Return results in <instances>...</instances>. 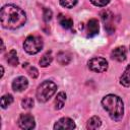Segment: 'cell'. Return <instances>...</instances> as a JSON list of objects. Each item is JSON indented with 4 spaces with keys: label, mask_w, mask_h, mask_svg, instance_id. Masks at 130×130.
Returning <instances> with one entry per match:
<instances>
[{
    "label": "cell",
    "mask_w": 130,
    "mask_h": 130,
    "mask_svg": "<svg viewBox=\"0 0 130 130\" xmlns=\"http://www.w3.org/2000/svg\"><path fill=\"white\" fill-rule=\"evenodd\" d=\"M77 3V0H60V4L65 8H72Z\"/></svg>",
    "instance_id": "cell-22"
},
{
    "label": "cell",
    "mask_w": 130,
    "mask_h": 130,
    "mask_svg": "<svg viewBox=\"0 0 130 130\" xmlns=\"http://www.w3.org/2000/svg\"><path fill=\"white\" fill-rule=\"evenodd\" d=\"M43 40L39 36H28L23 42V49L26 53L34 55L43 49Z\"/></svg>",
    "instance_id": "cell-4"
},
{
    "label": "cell",
    "mask_w": 130,
    "mask_h": 130,
    "mask_svg": "<svg viewBox=\"0 0 130 130\" xmlns=\"http://www.w3.org/2000/svg\"><path fill=\"white\" fill-rule=\"evenodd\" d=\"M100 29V25H99V21L95 18H91L88 20L87 24H86V34L87 37H93L99 32Z\"/></svg>",
    "instance_id": "cell-9"
},
{
    "label": "cell",
    "mask_w": 130,
    "mask_h": 130,
    "mask_svg": "<svg viewBox=\"0 0 130 130\" xmlns=\"http://www.w3.org/2000/svg\"><path fill=\"white\" fill-rule=\"evenodd\" d=\"M6 61L11 66H16L18 64V58H17V54H16L15 50H10L9 51V53L6 56Z\"/></svg>",
    "instance_id": "cell-16"
},
{
    "label": "cell",
    "mask_w": 130,
    "mask_h": 130,
    "mask_svg": "<svg viewBox=\"0 0 130 130\" xmlns=\"http://www.w3.org/2000/svg\"><path fill=\"white\" fill-rule=\"evenodd\" d=\"M13 102V96L11 94H4L2 98H1V107L3 109H6L8 106H10Z\"/></svg>",
    "instance_id": "cell-19"
},
{
    "label": "cell",
    "mask_w": 130,
    "mask_h": 130,
    "mask_svg": "<svg viewBox=\"0 0 130 130\" xmlns=\"http://www.w3.org/2000/svg\"><path fill=\"white\" fill-rule=\"evenodd\" d=\"M56 90H57V85L53 81L46 80L38 86L36 95L39 102L46 103L55 94Z\"/></svg>",
    "instance_id": "cell-3"
},
{
    "label": "cell",
    "mask_w": 130,
    "mask_h": 130,
    "mask_svg": "<svg viewBox=\"0 0 130 130\" xmlns=\"http://www.w3.org/2000/svg\"><path fill=\"white\" fill-rule=\"evenodd\" d=\"M112 16L113 15H112V13L110 11L102 12V18H103V20L105 22V28L109 31V34H113L114 30H115V27H114V25L112 24V21H111Z\"/></svg>",
    "instance_id": "cell-11"
},
{
    "label": "cell",
    "mask_w": 130,
    "mask_h": 130,
    "mask_svg": "<svg viewBox=\"0 0 130 130\" xmlns=\"http://www.w3.org/2000/svg\"><path fill=\"white\" fill-rule=\"evenodd\" d=\"M43 16H44V20H45V21L51 20V18H52V11H51L49 8H44Z\"/></svg>",
    "instance_id": "cell-24"
},
{
    "label": "cell",
    "mask_w": 130,
    "mask_h": 130,
    "mask_svg": "<svg viewBox=\"0 0 130 130\" xmlns=\"http://www.w3.org/2000/svg\"><path fill=\"white\" fill-rule=\"evenodd\" d=\"M0 19L3 27L15 29L22 26L25 23L26 16L21 8L12 4H8L1 8Z\"/></svg>",
    "instance_id": "cell-1"
},
{
    "label": "cell",
    "mask_w": 130,
    "mask_h": 130,
    "mask_svg": "<svg viewBox=\"0 0 130 130\" xmlns=\"http://www.w3.org/2000/svg\"><path fill=\"white\" fill-rule=\"evenodd\" d=\"M104 109L108 112L109 116L114 121H120L124 115V105L118 95L108 94L102 100Z\"/></svg>",
    "instance_id": "cell-2"
},
{
    "label": "cell",
    "mask_w": 130,
    "mask_h": 130,
    "mask_svg": "<svg viewBox=\"0 0 130 130\" xmlns=\"http://www.w3.org/2000/svg\"><path fill=\"white\" fill-rule=\"evenodd\" d=\"M18 125L21 129H32L36 126L35 118L30 114H21L18 118Z\"/></svg>",
    "instance_id": "cell-6"
},
{
    "label": "cell",
    "mask_w": 130,
    "mask_h": 130,
    "mask_svg": "<svg viewBox=\"0 0 130 130\" xmlns=\"http://www.w3.org/2000/svg\"><path fill=\"white\" fill-rule=\"evenodd\" d=\"M52 60H53L52 52H51V51H48V52L45 53V54L42 56V58L40 59V65H41L42 67H47V66H49V65L51 64Z\"/></svg>",
    "instance_id": "cell-17"
},
{
    "label": "cell",
    "mask_w": 130,
    "mask_h": 130,
    "mask_svg": "<svg viewBox=\"0 0 130 130\" xmlns=\"http://www.w3.org/2000/svg\"><path fill=\"white\" fill-rule=\"evenodd\" d=\"M120 82L121 84H123L124 86H129L130 85V65H128L126 67V69L124 70L123 74L120 77Z\"/></svg>",
    "instance_id": "cell-15"
},
{
    "label": "cell",
    "mask_w": 130,
    "mask_h": 130,
    "mask_svg": "<svg viewBox=\"0 0 130 130\" xmlns=\"http://www.w3.org/2000/svg\"><path fill=\"white\" fill-rule=\"evenodd\" d=\"M88 67L93 72H105L108 69V62L105 58L93 57L88 61Z\"/></svg>",
    "instance_id": "cell-5"
},
{
    "label": "cell",
    "mask_w": 130,
    "mask_h": 130,
    "mask_svg": "<svg viewBox=\"0 0 130 130\" xmlns=\"http://www.w3.org/2000/svg\"><path fill=\"white\" fill-rule=\"evenodd\" d=\"M126 56H127V53H126V49L125 47H117L115 48L112 53H111V57L116 60V61H119V62H122L126 59Z\"/></svg>",
    "instance_id": "cell-10"
},
{
    "label": "cell",
    "mask_w": 130,
    "mask_h": 130,
    "mask_svg": "<svg viewBox=\"0 0 130 130\" xmlns=\"http://www.w3.org/2000/svg\"><path fill=\"white\" fill-rule=\"evenodd\" d=\"M21 106L23 109H30L34 107V100L32 98H24L22 101H21Z\"/></svg>",
    "instance_id": "cell-21"
},
{
    "label": "cell",
    "mask_w": 130,
    "mask_h": 130,
    "mask_svg": "<svg viewBox=\"0 0 130 130\" xmlns=\"http://www.w3.org/2000/svg\"><path fill=\"white\" fill-rule=\"evenodd\" d=\"M90 2L95 5V6H99V7H103V6H106L110 0H90Z\"/></svg>",
    "instance_id": "cell-23"
},
{
    "label": "cell",
    "mask_w": 130,
    "mask_h": 130,
    "mask_svg": "<svg viewBox=\"0 0 130 130\" xmlns=\"http://www.w3.org/2000/svg\"><path fill=\"white\" fill-rule=\"evenodd\" d=\"M57 60L61 65H67L71 61V55L68 52H60L57 55Z\"/></svg>",
    "instance_id": "cell-14"
},
{
    "label": "cell",
    "mask_w": 130,
    "mask_h": 130,
    "mask_svg": "<svg viewBox=\"0 0 130 130\" xmlns=\"http://www.w3.org/2000/svg\"><path fill=\"white\" fill-rule=\"evenodd\" d=\"M101 125H102L101 119L98 116H93L88 120L86 127H87V129H98L101 127Z\"/></svg>",
    "instance_id": "cell-18"
},
{
    "label": "cell",
    "mask_w": 130,
    "mask_h": 130,
    "mask_svg": "<svg viewBox=\"0 0 130 130\" xmlns=\"http://www.w3.org/2000/svg\"><path fill=\"white\" fill-rule=\"evenodd\" d=\"M23 68H25L26 69V71H27V73L32 77V78H36V77H38V75H39V72H38V70H37V68H35V67H32V66H28V64L27 63H25V64H23Z\"/></svg>",
    "instance_id": "cell-20"
},
{
    "label": "cell",
    "mask_w": 130,
    "mask_h": 130,
    "mask_svg": "<svg viewBox=\"0 0 130 130\" xmlns=\"http://www.w3.org/2000/svg\"><path fill=\"white\" fill-rule=\"evenodd\" d=\"M74 128H75L74 121L68 117H63L59 119L54 125V129H74Z\"/></svg>",
    "instance_id": "cell-7"
},
{
    "label": "cell",
    "mask_w": 130,
    "mask_h": 130,
    "mask_svg": "<svg viewBox=\"0 0 130 130\" xmlns=\"http://www.w3.org/2000/svg\"><path fill=\"white\" fill-rule=\"evenodd\" d=\"M28 85V81L24 76L16 77L12 81V88L14 91H22L24 90Z\"/></svg>",
    "instance_id": "cell-8"
},
{
    "label": "cell",
    "mask_w": 130,
    "mask_h": 130,
    "mask_svg": "<svg viewBox=\"0 0 130 130\" xmlns=\"http://www.w3.org/2000/svg\"><path fill=\"white\" fill-rule=\"evenodd\" d=\"M58 20H59V23L61 24V26L66 28V29H70L73 26V20L71 18L67 17V16H64V15L60 14L58 16Z\"/></svg>",
    "instance_id": "cell-12"
},
{
    "label": "cell",
    "mask_w": 130,
    "mask_h": 130,
    "mask_svg": "<svg viewBox=\"0 0 130 130\" xmlns=\"http://www.w3.org/2000/svg\"><path fill=\"white\" fill-rule=\"evenodd\" d=\"M65 101H66V94L65 92L61 91L57 94L56 99H55V109L56 110H60L64 107V104H65Z\"/></svg>",
    "instance_id": "cell-13"
}]
</instances>
